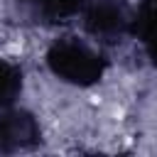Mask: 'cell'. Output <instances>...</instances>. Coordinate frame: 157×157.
I'll list each match as a JSON object with an SVG mask.
<instances>
[{
    "label": "cell",
    "mask_w": 157,
    "mask_h": 157,
    "mask_svg": "<svg viewBox=\"0 0 157 157\" xmlns=\"http://www.w3.org/2000/svg\"><path fill=\"white\" fill-rule=\"evenodd\" d=\"M52 64L56 69V74L61 71L69 81H93L98 74H101V61H98V54L88 52L86 47L81 44H64V47H56L52 52Z\"/></svg>",
    "instance_id": "obj_1"
},
{
    "label": "cell",
    "mask_w": 157,
    "mask_h": 157,
    "mask_svg": "<svg viewBox=\"0 0 157 157\" xmlns=\"http://www.w3.org/2000/svg\"><path fill=\"white\" fill-rule=\"evenodd\" d=\"M12 86H15V76L10 74V66L0 64V96H7V91H12Z\"/></svg>",
    "instance_id": "obj_2"
},
{
    "label": "cell",
    "mask_w": 157,
    "mask_h": 157,
    "mask_svg": "<svg viewBox=\"0 0 157 157\" xmlns=\"http://www.w3.org/2000/svg\"><path fill=\"white\" fill-rule=\"evenodd\" d=\"M147 27H150L152 39L157 42V0L152 2V10H150V15H147Z\"/></svg>",
    "instance_id": "obj_3"
}]
</instances>
